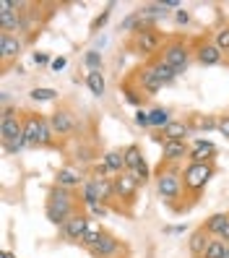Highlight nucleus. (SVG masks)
<instances>
[{
  "mask_svg": "<svg viewBox=\"0 0 229 258\" xmlns=\"http://www.w3.org/2000/svg\"><path fill=\"white\" fill-rule=\"evenodd\" d=\"M75 214V199H73V193L65 190V188H60L55 185L47 196V219L57 227H63L70 217Z\"/></svg>",
  "mask_w": 229,
  "mask_h": 258,
  "instance_id": "obj_1",
  "label": "nucleus"
},
{
  "mask_svg": "<svg viewBox=\"0 0 229 258\" xmlns=\"http://www.w3.org/2000/svg\"><path fill=\"white\" fill-rule=\"evenodd\" d=\"M182 188H185V183H182V172L177 170L175 164H162L159 167V172H157V190L159 196L167 201V204H172L177 206V201L182 199Z\"/></svg>",
  "mask_w": 229,
  "mask_h": 258,
  "instance_id": "obj_2",
  "label": "nucleus"
},
{
  "mask_svg": "<svg viewBox=\"0 0 229 258\" xmlns=\"http://www.w3.org/2000/svg\"><path fill=\"white\" fill-rule=\"evenodd\" d=\"M216 175V167H213V162H190L185 170H182V183H185V190L190 193H201L208 180Z\"/></svg>",
  "mask_w": 229,
  "mask_h": 258,
  "instance_id": "obj_3",
  "label": "nucleus"
},
{
  "mask_svg": "<svg viewBox=\"0 0 229 258\" xmlns=\"http://www.w3.org/2000/svg\"><path fill=\"white\" fill-rule=\"evenodd\" d=\"M159 57L180 76V73H185L188 66H190V47H188L185 39H170V42H164Z\"/></svg>",
  "mask_w": 229,
  "mask_h": 258,
  "instance_id": "obj_4",
  "label": "nucleus"
},
{
  "mask_svg": "<svg viewBox=\"0 0 229 258\" xmlns=\"http://www.w3.org/2000/svg\"><path fill=\"white\" fill-rule=\"evenodd\" d=\"M162 44H164V37L159 34L157 26L141 29V32H135L133 39H130V47H133L135 52H141V55H154V52H159Z\"/></svg>",
  "mask_w": 229,
  "mask_h": 258,
  "instance_id": "obj_5",
  "label": "nucleus"
},
{
  "mask_svg": "<svg viewBox=\"0 0 229 258\" xmlns=\"http://www.w3.org/2000/svg\"><path fill=\"white\" fill-rule=\"evenodd\" d=\"M24 136V117H19L16 110L3 107V117H0V141L8 144L13 139Z\"/></svg>",
  "mask_w": 229,
  "mask_h": 258,
  "instance_id": "obj_6",
  "label": "nucleus"
},
{
  "mask_svg": "<svg viewBox=\"0 0 229 258\" xmlns=\"http://www.w3.org/2000/svg\"><path fill=\"white\" fill-rule=\"evenodd\" d=\"M89 253L94 255V258H120V255H125V245H123V242H120L115 235L104 232L102 240H99Z\"/></svg>",
  "mask_w": 229,
  "mask_h": 258,
  "instance_id": "obj_7",
  "label": "nucleus"
},
{
  "mask_svg": "<svg viewBox=\"0 0 229 258\" xmlns=\"http://www.w3.org/2000/svg\"><path fill=\"white\" fill-rule=\"evenodd\" d=\"M89 222H91V217L81 214V211H75V214H73L63 227H60V232H63V237H65V240L81 242V240H84V232H86V227H89Z\"/></svg>",
  "mask_w": 229,
  "mask_h": 258,
  "instance_id": "obj_8",
  "label": "nucleus"
},
{
  "mask_svg": "<svg viewBox=\"0 0 229 258\" xmlns=\"http://www.w3.org/2000/svg\"><path fill=\"white\" fill-rule=\"evenodd\" d=\"M21 50H24V39L19 34H0V60H3V66L16 60Z\"/></svg>",
  "mask_w": 229,
  "mask_h": 258,
  "instance_id": "obj_9",
  "label": "nucleus"
},
{
  "mask_svg": "<svg viewBox=\"0 0 229 258\" xmlns=\"http://www.w3.org/2000/svg\"><path fill=\"white\" fill-rule=\"evenodd\" d=\"M195 60H198L201 66H219L221 60H224V52H221L213 42L206 39V42H198V44H195Z\"/></svg>",
  "mask_w": 229,
  "mask_h": 258,
  "instance_id": "obj_10",
  "label": "nucleus"
},
{
  "mask_svg": "<svg viewBox=\"0 0 229 258\" xmlns=\"http://www.w3.org/2000/svg\"><path fill=\"white\" fill-rule=\"evenodd\" d=\"M112 188H115V199H125V201H133L135 193H138V183L130 177V172L115 175L112 177Z\"/></svg>",
  "mask_w": 229,
  "mask_h": 258,
  "instance_id": "obj_11",
  "label": "nucleus"
},
{
  "mask_svg": "<svg viewBox=\"0 0 229 258\" xmlns=\"http://www.w3.org/2000/svg\"><path fill=\"white\" fill-rule=\"evenodd\" d=\"M50 125H52L55 136H70L75 131V115L63 107V110H57V112L50 115Z\"/></svg>",
  "mask_w": 229,
  "mask_h": 258,
  "instance_id": "obj_12",
  "label": "nucleus"
},
{
  "mask_svg": "<svg viewBox=\"0 0 229 258\" xmlns=\"http://www.w3.org/2000/svg\"><path fill=\"white\" fill-rule=\"evenodd\" d=\"M138 84H141V92L143 94H157V92H162V89H164V81L159 79V73L154 71V66H151V63L138 71Z\"/></svg>",
  "mask_w": 229,
  "mask_h": 258,
  "instance_id": "obj_13",
  "label": "nucleus"
},
{
  "mask_svg": "<svg viewBox=\"0 0 229 258\" xmlns=\"http://www.w3.org/2000/svg\"><path fill=\"white\" fill-rule=\"evenodd\" d=\"M162 157L167 164H177L180 159H190V146L188 141H162Z\"/></svg>",
  "mask_w": 229,
  "mask_h": 258,
  "instance_id": "obj_14",
  "label": "nucleus"
},
{
  "mask_svg": "<svg viewBox=\"0 0 229 258\" xmlns=\"http://www.w3.org/2000/svg\"><path fill=\"white\" fill-rule=\"evenodd\" d=\"M190 133H193L190 120H172V123H170V125H167V128L162 131L164 141H185Z\"/></svg>",
  "mask_w": 229,
  "mask_h": 258,
  "instance_id": "obj_15",
  "label": "nucleus"
},
{
  "mask_svg": "<svg viewBox=\"0 0 229 258\" xmlns=\"http://www.w3.org/2000/svg\"><path fill=\"white\" fill-rule=\"evenodd\" d=\"M213 157H216V146L206 139H198L190 146V162H213Z\"/></svg>",
  "mask_w": 229,
  "mask_h": 258,
  "instance_id": "obj_16",
  "label": "nucleus"
},
{
  "mask_svg": "<svg viewBox=\"0 0 229 258\" xmlns=\"http://www.w3.org/2000/svg\"><path fill=\"white\" fill-rule=\"evenodd\" d=\"M39 120H42V115H37V112H26V117H24V139H26L29 149L39 146Z\"/></svg>",
  "mask_w": 229,
  "mask_h": 258,
  "instance_id": "obj_17",
  "label": "nucleus"
},
{
  "mask_svg": "<svg viewBox=\"0 0 229 258\" xmlns=\"http://www.w3.org/2000/svg\"><path fill=\"white\" fill-rule=\"evenodd\" d=\"M84 183H86V180L81 177V172L75 170V167H63V170L57 172V185L65 188V190H73V188H79Z\"/></svg>",
  "mask_w": 229,
  "mask_h": 258,
  "instance_id": "obj_18",
  "label": "nucleus"
},
{
  "mask_svg": "<svg viewBox=\"0 0 229 258\" xmlns=\"http://www.w3.org/2000/svg\"><path fill=\"white\" fill-rule=\"evenodd\" d=\"M208 242H211V235L206 232V227H198V230L190 235V240H188V248H190V253L195 258H201L206 253V248H208Z\"/></svg>",
  "mask_w": 229,
  "mask_h": 258,
  "instance_id": "obj_19",
  "label": "nucleus"
},
{
  "mask_svg": "<svg viewBox=\"0 0 229 258\" xmlns=\"http://www.w3.org/2000/svg\"><path fill=\"white\" fill-rule=\"evenodd\" d=\"M81 201L91 209V206H97V204H102V193H99V183L94 177H89L86 183L81 185Z\"/></svg>",
  "mask_w": 229,
  "mask_h": 258,
  "instance_id": "obj_20",
  "label": "nucleus"
},
{
  "mask_svg": "<svg viewBox=\"0 0 229 258\" xmlns=\"http://www.w3.org/2000/svg\"><path fill=\"white\" fill-rule=\"evenodd\" d=\"M102 162L110 167V172H112V175H123V172H128L125 159H123V151H107V154L102 157Z\"/></svg>",
  "mask_w": 229,
  "mask_h": 258,
  "instance_id": "obj_21",
  "label": "nucleus"
},
{
  "mask_svg": "<svg viewBox=\"0 0 229 258\" xmlns=\"http://www.w3.org/2000/svg\"><path fill=\"white\" fill-rule=\"evenodd\" d=\"M102 235H104V230H102V224L97 222V219H91L89 222V227H86V232H84V240H81V245H86L89 250L97 245V242L102 240Z\"/></svg>",
  "mask_w": 229,
  "mask_h": 258,
  "instance_id": "obj_22",
  "label": "nucleus"
},
{
  "mask_svg": "<svg viewBox=\"0 0 229 258\" xmlns=\"http://www.w3.org/2000/svg\"><path fill=\"white\" fill-rule=\"evenodd\" d=\"M123 159H125L128 170H135L138 164H143V151H141V146H138V144L125 146V149H123Z\"/></svg>",
  "mask_w": 229,
  "mask_h": 258,
  "instance_id": "obj_23",
  "label": "nucleus"
},
{
  "mask_svg": "<svg viewBox=\"0 0 229 258\" xmlns=\"http://www.w3.org/2000/svg\"><path fill=\"white\" fill-rule=\"evenodd\" d=\"M86 86L91 89V94H94V97H102L104 89H107V81H104L102 71H89L86 73Z\"/></svg>",
  "mask_w": 229,
  "mask_h": 258,
  "instance_id": "obj_24",
  "label": "nucleus"
},
{
  "mask_svg": "<svg viewBox=\"0 0 229 258\" xmlns=\"http://www.w3.org/2000/svg\"><path fill=\"white\" fill-rule=\"evenodd\" d=\"M229 224V214H213V217H208L206 219V232L208 235H213V237H219L221 235V230H224V227Z\"/></svg>",
  "mask_w": 229,
  "mask_h": 258,
  "instance_id": "obj_25",
  "label": "nucleus"
},
{
  "mask_svg": "<svg viewBox=\"0 0 229 258\" xmlns=\"http://www.w3.org/2000/svg\"><path fill=\"white\" fill-rule=\"evenodd\" d=\"M148 115H151V128H162V131H164L167 125L172 123L170 110H164V107H154V110H151Z\"/></svg>",
  "mask_w": 229,
  "mask_h": 258,
  "instance_id": "obj_26",
  "label": "nucleus"
},
{
  "mask_svg": "<svg viewBox=\"0 0 229 258\" xmlns=\"http://www.w3.org/2000/svg\"><path fill=\"white\" fill-rule=\"evenodd\" d=\"M190 125H193V131H195V128H198V131H211V128L219 125V117H211V115L201 117V115H195V117H190Z\"/></svg>",
  "mask_w": 229,
  "mask_h": 258,
  "instance_id": "obj_27",
  "label": "nucleus"
},
{
  "mask_svg": "<svg viewBox=\"0 0 229 258\" xmlns=\"http://www.w3.org/2000/svg\"><path fill=\"white\" fill-rule=\"evenodd\" d=\"M151 66H154V71L159 73V79H162L164 84H170V81L175 79V76H177V73H175V71H172L170 66H167V63H164V60H162V57H157V60H151Z\"/></svg>",
  "mask_w": 229,
  "mask_h": 258,
  "instance_id": "obj_28",
  "label": "nucleus"
},
{
  "mask_svg": "<svg viewBox=\"0 0 229 258\" xmlns=\"http://www.w3.org/2000/svg\"><path fill=\"white\" fill-rule=\"evenodd\" d=\"M224 253H226V242L216 237V240L208 242V248H206V253L201 258H224Z\"/></svg>",
  "mask_w": 229,
  "mask_h": 258,
  "instance_id": "obj_29",
  "label": "nucleus"
},
{
  "mask_svg": "<svg viewBox=\"0 0 229 258\" xmlns=\"http://www.w3.org/2000/svg\"><path fill=\"white\" fill-rule=\"evenodd\" d=\"M29 97H32L34 102H52L57 97V92H55V89H50V86H37V89L29 92Z\"/></svg>",
  "mask_w": 229,
  "mask_h": 258,
  "instance_id": "obj_30",
  "label": "nucleus"
},
{
  "mask_svg": "<svg viewBox=\"0 0 229 258\" xmlns=\"http://www.w3.org/2000/svg\"><path fill=\"white\" fill-rule=\"evenodd\" d=\"M213 44L221 50V52H229V24H224L216 34H213Z\"/></svg>",
  "mask_w": 229,
  "mask_h": 258,
  "instance_id": "obj_31",
  "label": "nucleus"
},
{
  "mask_svg": "<svg viewBox=\"0 0 229 258\" xmlns=\"http://www.w3.org/2000/svg\"><path fill=\"white\" fill-rule=\"evenodd\" d=\"M128 172H130V177H133L138 185L148 183V177H151V170H148V164H146V162H143V164H138L135 170H128Z\"/></svg>",
  "mask_w": 229,
  "mask_h": 258,
  "instance_id": "obj_32",
  "label": "nucleus"
},
{
  "mask_svg": "<svg viewBox=\"0 0 229 258\" xmlns=\"http://www.w3.org/2000/svg\"><path fill=\"white\" fill-rule=\"evenodd\" d=\"M84 60H86V66H89V71H102V55H99L97 50H89Z\"/></svg>",
  "mask_w": 229,
  "mask_h": 258,
  "instance_id": "obj_33",
  "label": "nucleus"
},
{
  "mask_svg": "<svg viewBox=\"0 0 229 258\" xmlns=\"http://www.w3.org/2000/svg\"><path fill=\"white\" fill-rule=\"evenodd\" d=\"M123 92H125V99H128L130 104H141V102H143V97H146V94L141 92V89H133V86H125Z\"/></svg>",
  "mask_w": 229,
  "mask_h": 258,
  "instance_id": "obj_34",
  "label": "nucleus"
},
{
  "mask_svg": "<svg viewBox=\"0 0 229 258\" xmlns=\"http://www.w3.org/2000/svg\"><path fill=\"white\" fill-rule=\"evenodd\" d=\"M216 131L229 139V115H219V125H216Z\"/></svg>",
  "mask_w": 229,
  "mask_h": 258,
  "instance_id": "obj_35",
  "label": "nucleus"
},
{
  "mask_svg": "<svg viewBox=\"0 0 229 258\" xmlns=\"http://www.w3.org/2000/svg\"><path fill=\"white\" fill-rule=\"evenodd\" d=\"M135 123L143 125V128H148V125H151V115L143 112V110H138V112H135Z\"/></svg>",
  "mask_w": 229,
  "mask_h": 258,
  "instance_id": "obj_36",
  "label": "nucleus"
},
{
  "mask_svg": "<svg viewBox=\"0 0 229 258\" xmlns=\"http://www.w3.org/2000/svg\"><path fill=\"white\" fill-rule=\"evenodd\" d=\"M110 8H112V6H110ZM110 8H107V11L102 13V16H97V19H94V24H91V29H94V32H97L99 26H104V24H107V19H110Z\"/></svg>",
  "mask_w": 229,
  "mask_h": 258,
  "instance_id": "obj_37",
  "label": "nucleus"
},
{
  "mask_svg": "<svg viewBox=\"0 0 229 258\" xmlns=\"http://www.w3.org/2000/svg\"><path fill=\"white\" fill-rule=\"evenodd\" d=\"M175 19H177V24H188V21H190V13H188L185 8H180V11L175 13Z\"/></svg>",
  "mask_w": 229,
  "mask_h": 258,
  "instance_id": "obj_38",
  "label": "nucleus"
},
{
  "mask_svg": "<svg viewBox=\"0 0 229 258\" xmlns=\"http://www.w3.org/2000/svg\"><path fill=\"white\" fill-rule=\"evenodd\" d=\"M34 63H37V66H47V63H52V60H50L47 52H37V55H34Z\"/></svg>",
  "mask_w": 229,
  "mask_h": 258,
  "instance_id": "obj_39",
  "label": "nucleus"
},
{
  "mask_svg": "<svg viewBox=\"0 0 229 258\" xmlns=\"http://www.w3.org/2000/svg\"><path fill=\"white\" fill-rule=\"evenodd\" d=\"M89 211H91V214H94V217H107V206H104V204H97V206H91Z\"/></svg>",
  "mask_w": 229,
  "mask_h": 258,
  "instance_id": "obj_40",
  "label": "nucleus"
},
{
  "mask_svg": "<svg viewBox=\"0 0 229 258\" xmlns=\"http://www.w3.org/2000/svg\"><path fill=\"white\" fill-rule=\"evenodd\" d=\"M50 66H52V71H63V68L68 66V60H65V57H55Z\"/></svg>",
  "mask_w": 229,
  "mask_h": 258,
  "instance_id": "obj_41",
  "label": "nucleus"
},
{
  "mask_svg": "<svg viewBox=\"0 0 229 258\" xmlns=\"http://www.w3.org/2000/svg\"><path fill=\"white\" fill-rule=\"evenodd\" d=\"M0 258H16V255H13L11 250H3V253H0Z\"/></svg>",
  "mask_w": 229,
  "mask_h": 258,
  "instance_id": "obj_42",
  "label": "nucleus"
},
{
  "mask_svg": "<svg viewBox=\"0 0 229 258\" xmlns=\"http://www.w3.org/2000/svg\"><path fill=\"white\" fill-rule=\"evenodd\" d=\"M224 258H229V245H226V253H224Z\"/></svg>",
  "mask_w": 229,
  "mask_h": 258,
  "instance_id": "obj_43",
  "label": "nucleus"
},
{
  "mask_svg": "<svg viewBox=\"0 0 229 258\" xmlns=\"http://www.w3.org/2000/svg\"><path fill=\"white\" fill-rule=\"evenodd\" d=\"M226 60H229V52H226Z\"/></svg>",
  "mask_w": 229,
  "mask_h": 258,
  "instance_id": "obj_44",
  "label": "nucleus"
},
{
  "mask_svg": "<svg viewBox=\"0 0 229 258\" xmlns=\"http://www.w3.org/2000/svg\"><path fill=\"white\" fill-rule=\"evenodd\" d=\"M120 258H125V255H120Z\"/></svg>",
  "mask_w": 229,
  "mask_h": 258,
  "instance_id": "obj_45",
  "label": "nucleus"
}]
</instances>
